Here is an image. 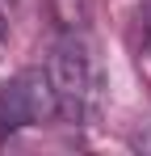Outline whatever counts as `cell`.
Masks as SVG:
<instances>
[{
  "mask_svg": "<svg viewBox=\"0 0 151 156\" xmlns=\"http://www.w3.org/2000/svg\"><path fill=\"white\" fill-rule=\"evenodd\" d=\"M50 13L59 30H84L92 17V0H50Z\"/></svg>",
  "mask_w": 151,
  "mask_h": 156,
  "instance_id": "3",
  "label": "cell"
},
{
  "mask_svg": "<svg viewBox=\"0 0 151 156\" xmlns=\"http://www.w3.org/2000/svg\"><path fill=\"white\" fill-rule=\"evenodd\" d=\"M139 72L151 84V0L139 9Z\"/></svg>",
  "mask_w": 151,
  "mask_h": 156,
  "instance_id": "4",
  "label": "cell"
},
{
  "mask_svg": "<svg viewBox=\"0 0 151 156\" xmlns=\"http://www.w3.org/2000/svg\"><path fill=\"white\" fill-rule=\"evenodd\" d=\"M4 42H8V26H4V13H0V55H4Z\"/></svg>",
  "mask_w": 151,
  "mask_h": 156,
  "instance_id": "5",
  "label": "cell"
},
{
  "mask_svg": "<svg viewBox=\"0 0 151 156\" xmlns=\"http://www.w3.org/2000/svg\"><path fill=\"white\" fill-rule=\"evenodd\" d=\"M46 122H59V97L46 68L17 72L8 84H0V139L29 127H46Z\"/></svg>",
  "mask_w": 151,
  "mask_h": 156,
  "instance_id": "2",
  "label": "cell"
},
{
  "mask_svg": "<svg viewBox=\"0 0 151 156\" xmlns=\"http://www.w3.org/2000/svg\"><path fill=\"white\" fill-rule=\"evenodd\" d=\"M46 76L59 97V118L72 127H92L105 110V59L97 38L84 30H59L46 59Z\"/></svg>",
  "mask_w": 151,
  "mask_h": 156,
  "instance_id": "1",
  "label": "cell"
}]
</instances>
